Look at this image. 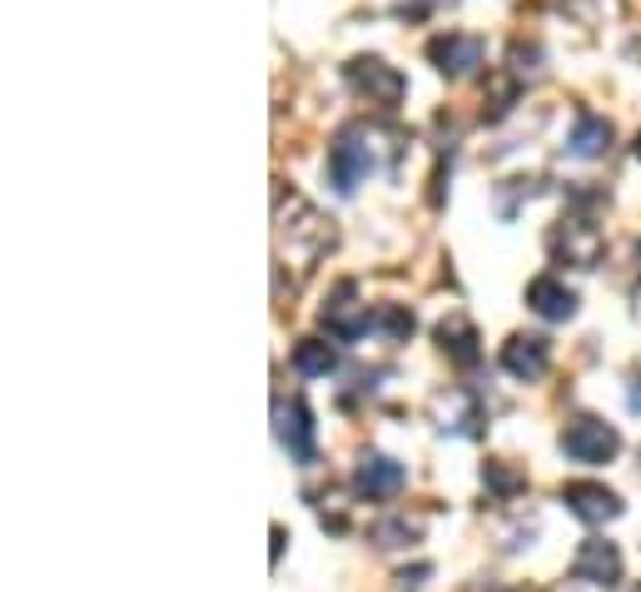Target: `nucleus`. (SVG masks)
Wrapping results in <instances>:
<instances>
[{"label": "nucleus", "instance_id": "f257e3e1", "mask_svg": "<svg viewBox=\"0 0 641 592\" xmlns=\"http://www.w3.org/2000/svg\"><path fill=\"white\" fill-rule=\"evenodd\" d=\"M374 169H378V130L374 125H349L328 150V185L339 194H353Z\"/></svg>", "mask_w": 641, "mask_h": 592}, {"label": "nucleus", "instance_id": "f03ea898", "mask_svg": "<svg viewBox=\"0 0 641 592\" xmlns=\"http://www.w3.org/2000/svg\"><path fill=\"white\" fill-rule=\"evenodd\" d=\"M562 453H567L571 463H612L621 453V433L612 424H602V418H571L567 428H562Z\"/></svg>", "mask_w": 641, "mask_h": 592}, {"label": "nucleus", "instance_id": "7ed1b4c3", "mask_svg": "<svg viewBox=\"0 0 641 592\" xmlns=\"http://www.w3.org/2000/svg\"><path fill=\"white\" fill-rule=\"evenodd\" d=\"M274 439L293 463H314V418L303 399H274Z\"/></svg>", "mask_w": 641, "mask_h": 592}, {"label": "nucleus", "instance_id": "20e7f679", "mask_svg": "<svg viewBox=\"0 0 641 592\" xmlns=\"http://www.w3.org/2000/svg\"><path fill=\"white\" fill-rule=\"evenodd\" d=\"M552 254H557L562 264H577V269H596V260H602V229L587 225V219H562L557 229H552Z\"/></svg>", "mask_w": 641, "mask_h": 592}, {"label": "nucleus", "instance_id": "39448f33", "mask_svg": "<svg viewBox=\"0 0 641 592\" xmlns=\"http://www.w3.org/2000/svg\"><path fill=\"white\" fill-rule=\"evenodd\" d=\"M349 85L359 96H368V105H398L403 100V75L393 65H384L378 55H363V60H349Z\"/></svg>", "mask_w": 641, "mask_h": 592}, {"label": "nucleus", "instance_id": "423d86ee", "mask_svg": "<svg viewBox=\"0 0 641 592\" xmlns=\"http://www.w3.org/2000/svg\"><path fill=\"white\" fill-rule=\"evenodd\" d=\"M571 578L577 582H592V588H617L621 582V553L617 543H606V538H587L571 557Z\"/></svg>", "mask_w": 641, "mask_h": 592}, {"label": "nucleus", "instance_id": "0eeeda50", "mask_svg": "<svg viewBox=\"0 0 641 592\" xmlns=\"http://www.w3.org/2000/svg\"><path fill=\"white\" fill-rule=\"evenodd\" d=\"M562 503H567V513L582 518L587 528H602V522L621 518V497L606 483H567L562 488Z\"/></svg>", "mask_w": 641, "mask_h": 592}, {"label": "nucleus", "instance_id": "6e6552de", "mask_svg": "<svg viewBox=\"0 0 641 592\" xmlns=\"http://www.w3.org/2000/svg\"><path fill=\"white\" fill-rule=\"evenodd\" d=\"M428 60H432V65H438L443 75L463 80V75H473V71L482 65V40H478V36H463V30L432 36V40H428Z\"/></svg>", "mask_w": 641, "mask_h": 592}, {"label": "nucleus", "instance_id": "1a4fd4ad", "mask_svg": "<svg viewBox=\"0 0 641 592\" xmlns=\"http://www.w3.org/2000/svg\"><path fill=\"white\" fill-rule=\"evenodd\" d=\"M403 483H409V474L388 453H363L359 468H353V493H363V497H393V493H403Z\"/></svg>", "mask_w": 641, "mask_h": 592}, {"label": "nucleus", "instance_id": "9d476101", "mask_svg": "<svg viewBox=\"0 0 641 592\" xmlns=\"http://www.w3.org/2000/svg\"><path fill=\"white\" fill-rule=\"evenodd\" d=\"M548 364H552V349H548V339H537V333H513V339L502 344V368L523 383L542 379Z\"/></svg>", "mask_w": 641, "mask_h": 592}, {"label": "nucleus", "instance_id": "9b49d317", "mask_svg": "<svg viewBox=\"0 0 641 592\" xmlns=\"http://www.w3.org/2000/svg\"><path fill=\"white\" fill-rule=\"evenodd\" d=\"M527 308L548 324H567L577 314V294L562 279H552V274H537L532 285H527Z\"/></svg>", "mask_w": 641, "mask_h": 592}, {"label": "nucleus", "instance_id": "f8f14e48", "mask_svg": "<svg viewBox=\"0 0 641 592\" xmlns=\"http://www.w3.org/2000/svg\"><path fill=\"white\" fill-rule=\"evenodd\" d=\"M324 324H328V333H339V339H363V333L374 329V314H368V304H359V289L339 285L334 304L324 308Z\"/></svg>", "mask_w": 641, "mask_h": 592}, {"label": "nucleus", "instance_id": "ddd939ff", "mask_svg": "<svg viewBox=\"0 0 641 592\" xmlns=\"http://www.w3.org/2000/svg\"><path fill=\"white\" fill-rule=\"evenodd\" d=\"M438 344H443V354L453 358L457 368H473L482 358V349H478V329L463 319V314H448L443 324H438Z\"/></svg>", "mask_w": 641, "mask_h": 592}, {"label": "nucleus", "instance_id": "4468645a", "mask_svg": "<svg viewBox=\"0 0 641 592\" xmlns=\"http://www.w3.org/2000/svg\"><path fill=\"white\" fill-rule=\"evenodd\" d=\"M606 144H612V119H602V115H592V110H582V115H577V125H571L567 150L577 154V160H596Z\"/></svg>", "mask_w": 641, "mask_h": 592}, {"label": "nucleus", "instance_id": "2eb2a0df", "mask_svg": "<svg viewBox=\"0 0 641 592\" xmlns=\"http://www.w3.org/2000/svg\"><path fill=\"white\" fill-rule=\"evenodd\" d=\"M339 368V354L324 344V339H299L293 344V374H303V379H328Z\"/></svg>", "mask_w": 641, "mask_h": 592}, {"label": "nucleus", "instance_id": "dca6fc26", "mask_svg": "<svg viewBox=\"0 0 641 592\" xmlns=\"http://www.w3.org/2000/svg\"><path fill=\"white\" fill-rule=\"evenodd\" d=\"M482 488H488V493H498V497H517L527 488V478L517 474L507 458H488V463H482Z\"/></svg>", "mask_w": 641, "mask_h": 592}, {"label": "nucleus", "instance_id": "f3484780", "mask_svg": "<svg viewBox=\"0 0 641 592\" xmlns=\"http://www.w3.org/2000/svg\"><path fill=\"white\" fill-rule=\"evenodd\" d=\"M409 538H418V522H409V518H388V522H378V528H374V543L378 547H403Z\"/></svg>", "mask_w": 641, "mask_h": 592}, {"label": "nucleus", "instance_id": "a211bd4d", "mask_svg": "<svg viewBox=\"0 0 641 592\" xmlns=\"http://www.w3.org/2000/svg\"><path fill=\"white\" fill-rule=\"evenodd\" d=\"M374 324L388 333V339H409V333H413V314H409V308H398V304H384V308H378Z\"/></svg>", "mask_w": 641, "mask_h": 592}, {"label": "nucleus", "instance_id": "6ab92c4d", "mask_svg": "<svg viewBox=\"0 0 641 592\" xmlns=\"http://www.w3.org/2000/svg\"><path fill=\"white\" fill-rule=\"evenodd\" d=\"M428 563H418V568H403V572H398V592H418L423 588V578H428Z\"/></svg>", "mask_w": 641, "mask_h": 592}, {"label": "nucleus", "instance_id": "aec40b11", "mask_svg": "<svg viewBox=\"0 0 641 592\" xmlns=\"http://www.w3.org/2000/svg\"><path fill=\"white\" fill-rule=\"evenodd\" d=\"M627 408H631V414H641V379H631V389H627Z\"/></svg>", "mask_w": 641, "mask_h": 592}, {"label": "nucleus", "instance_id": "412c9836", "mask_svg": "<svg viewBox=\"0 0 641 592\" xmlns=\"http://www.w3.org/2000/svg\"><path fill=\"white\" fill-rule=\"evenodd\" d=\"M637 160H641V135H637Z\"/></svg>", "mask_w": 641, "mask_h": 592}, {"label": "nucleus", "instance_id": "4be33fe9", "mask_svg": "<svg viewBox=\"0 0 641 592\" xmlns=\"http://www.w3.org/2000/svg\"><path fill=\"white\" fill-rule=\"evenodd\" d=\"M637 592H641V588H637Z\"/></svg>", "mask_w": 641, "mask_h": 592}]
</instances>
